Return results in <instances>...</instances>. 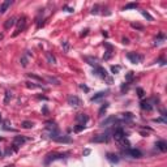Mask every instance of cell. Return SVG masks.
<instances>
[{
    "mask_svg": "<svg viewBox=\"0 0 167 167\" xmlns=\"http://www.w3.org/2000/svg\"><path fill=\"white\" fill-rule=\"evenodd\" d=\"M124 137H125V133H124V130H123L122 128H118V129L114 132V139H115L118 142H119L120 140H123Z\"/></svg>",
    "mask_w": 167,
    "mask_h": 167,
    "instance_id": "8992f818",
    "label": "cell"
},
{
    "mask_svg": "<svg viewBox=\"0 0 167 167\" xmlns=\"http://www.w3.org/2000/svg\"><path fill=\"white\" fill-rule=\"evenodd\" d=\"M25 28H26V17H25V16H22V17H21L20 20L17 21V29H16V31H14L13 37L18 35V34H20V33H21V31H22Z\"/></svg>",
    "mask_w": 167,
    "mask_h": 167,
    "instance_id": "6da1fadb",
    "label": "cell"
},
{
    "mask_svg": "<svg viewBox=\"0 0 167 167\" xmlns=\"http://www.w3.org/2000/svg\"><path fill=\"white\" fill-rule=\"evenodd\" d=\"M46 56H47V60H48V63H51V64H55V63H56V59H55L54 56H52L51 54H46Z\"/></svg>",
    "mask_w": 167,
    "mask_h": 167,
    "instance_id": "44dd1931",
    "label": "cell"
},
{
    "mask_svg": "<svg viewBox=\"0 0 167 167\" xmlns=\"http://www.w3.org/2000/svg\"><path fill=\"white\" fill-rule=\"evenodd\" d=\"M80 88H81L82 90H85V91H89V88H88V86H85V85H81V86H80Z\"/></svg>",
    "mask_w": 167,
    "mask_h": 167,
    "instance_id": "836d02e7",
    "label": "cell"
},
{
    "mask_svg": "<svg viewBox=\"0 0 167 167\" xmlns=\"http://www.w3.org/2000/svg\"><path fill=\"white\" fill-rule=\"evenodd\" d=\"M107 159L111 162V163H118V162H119V157L116 156V154H112V153L107 154Z\"/></svg>",
    "mask_w": 167,
    "mask_h": 167,
    "instance_id": "4fadbf2b",
    "label": "cell"
},
{
    "mask_svg": "<svg viewBox=\"0 0 167 167\" xmlns=\"http://www.w3.org/2000/svg\"><path fill=\"white\" fill-rule=\"evenodd\" d=\"M68 105L73 106V107H78V106L82 105V102H81V99H80L78 97H76V95H69L68 97Z\"/></svg>",
    "mask_w": 167,
    "mask_h": 167,
    "instance_id": "3957f363",
    "label": "cell"
},
{
    "mask_svg": "<svg viewBox=\"0 0 167 167\" xmlns=\"http://www.w3.org/2000/svg\"><path fill=\"white\" fill-rule=\"evenodd\" d=\"M62 158H64V154H50L47 157V162L55 161V159H62Z\"/></svg>",
    "mask_w": 167,
    "mask_h": 167,
    "instance_id": "5bb4252c",
    "label": "cell"
},
{
    "mask_svg": "<svg viewBox=\"0 0 167 167\" xmlns=\"http://www.w3.org/2000/svg\"><path fill=\"white\" fill-rule=\"evenodd\" d=\"M156 145H157V147H158L161 151H163V153H164V151H167V144L164 141H158Z\"/></svg>",
    "mask_w": 167,
    "mask_h": 167,
    "instance_id": "2e32d148",
    "label": "cell"
},
{
    "mask_svg": "<svg viewBox=\"0 0 167 167\" xmlns=\"http://www.w3.org/2000/svg\"><path fill=\"white\" fill-rule=\"evenodd\" d=\"M141 13H142V16H144V17H146V18H147V20H150V21L153 20V17H151V16H150V14L147 13V12H145V11H141Z\"/></svg>",
    "mask_w": 167,
    "mask_h": 167,
    "instance_id": "d4e9b609",
    "label": "cell"
},
{
    "mask_svg": "<svg viewBox=\"0 0 167 167\" xmlns=\"http://www.w3.org/2000/svg\"><path fill=\"white\" fill-rule=\"evenodd\" d=\"M153 122L154 123H166V119H163V118H159V119H154Z\"/></svg>",
    "mask_w": 167,
    "mask_h": 167,
    "instance_id": "f546056e",
    "label": "cell"
},
{
    "mask_svg": "<svg viewBox=\"0 0 167 167\" xmlns=\"http://www.w3.org/2000/svg\"><path fill=\"white\" fill-rule=\"evenodd\" d=\"M26 141V139L25 137H20V136H16L14 137V144L13 145H16V146H18V145H22L24 142Z\"/></svg>",
    "mask_w": 167,
    "mask_h": 167,
    "instance_id": "ac0fdd59",
    "label": "cell"
},
{
    "mask_svg": "<svg viewBox=\"0 0 167 167\" xmlns=\"http://www.w3.org/2000/svg\"><path fill=\"white\" fill-rule=\"evenodd\" d=\"M107 108H108V103H105V105H103L102 107L99 108V112H98L99 116H103V114L106 112V110H107Z\"/></svg>",
    "mask_w": 167,
    "mask_h": 167,
    "instance_id": "ffe728a7",
    "label": "cell"
},
{
    "mask_svg": "<svg viewBox=\"0 0 167 167\" xmlns=\"http://www.w3.org/2000/svg\"><path fill=\"white\" fill-rule=\"evenodd\" d=\"M63 46H64V50H65V51H68V48H69L68 42H63Z\"/></svg>",
    "mask_w": 167,
    "mask_h": 167,
    "instance_id": "d6a6232c",
    "label": "cell"
},
{
    "mask_svg": "<svg viewBox=\"0 0 167 167\" xmlns=\"http://www.w3.org/2000/svg\"><path fill=\"white\" fill-rule=\"evenodd\" d=\"M135 8H137V4L136 3H129V4H127V5L124 7V11H128V9H135Z\"/></svg>",
    "mask_w": 167,
    "mask_h": 167,
    "instance_id": "7402d4cb",
    "label": "cell"
},
{
    "mask_svg": "<svg viewBox=\"0 0 167 167\" xmlns=\"http://www.w3.org/2000/svg\"><path fill=\"white\" fill-rule=\"evenodd\" d=\"M132 78H133V72H128V74H127V77H125V80H127V81H130Z\"/></svg>",
    "mask_w": 167,
    "mask_h": 167,
    "instance_id": "4316f807",
    "label": "cell"
},
{
    "mask_svg": "<svg viewBox=\"0 0 167 167\" xmlns=\"http://www.w3.org/2000/svg\"><path fill=\"white\" fill-rule=\"evenodd\" d=\"M12 98V93L11 91H7V95H5V99H4V103L5 105H8V102H9V99Z\"/></svg>",
    "mask_w": 167,
    "mask_h": 167,
    "instance_id": "603a6c76",
    "label": "cell"
},
{
    "mask_svg": "<svg viewBox=\"0 0 167 167\" xmlns=\"http://www.w3.org/2000/svg\"><path fill=\"white\" fill-rule=\"evenodd\" d=\"M84 128H85V125L77 124V127H74V130H76V132H80V130H81V129H84Z\"/></svg>",
    "mask_w": 167,
    "mask_h": 167,
    "instance_id": "484cf974",
    "label": "cell"
},
{
    "mask_svg": "<svg viewBox=\"0 0 167 167\" xmlns=\"http://www.w3.org/2000/svg\"><path fill=\"white\" fill-rule=\"evenodd\" d=\"M107 93H108V91H99V93H97L94 97H91V102H94V101H98V99H101V98H103V97H106V95H107Z\"/></svg>",
    "mask_w": 167,
    "mask_h": 167,
    "instance_id": "8fae6325",
    "label": "cell"
},
{
    "mask_svg": "<svg viewBox=\"0 0 167 167\" xmlns=\"http://www.w3.org/2000/svg\"><path fill=\"white\" fill-rule=\"evenodd\" d=\"M108 141V133H102L98 135L97 137H93L90 140V142H107Z\"/></svg>",
    "mask_w": 167,
    "mask_h": 167,
    "instance_id": "277c9868",
    "label": "cell"
},
{
    "mask_svg": "<svg viewBox=\"0 0 167 167\" xmlns=\"http://www.w3.org/2000/svg\"><path fill=\"white\" fill-rule=\"evenodd\" d=\"M48 81L50 82H55V84H56V85H59V80H56V78H54V77H48Z\"/></svg>",
    "mask_w": 167,
    "mask_h": 167,
    "instance_id": "83f0119b",
    "label": "cell"
},
{
    "mask_svg": "<svg viewBox=\"0 0 167 167\" xmlns=\"http://www.w3.org/2000/svg\"><path fill=\"white\" fill-rule=\"evenodd\" d=\"M16 24V18L14 17H11V18H8V20L5 21V24H4V28L5 29H9V28H12V26Z\"/></svg>",
    "mask_w": 167,
    "mask_h": 167,
    "instance_id": "9a60e30c",
    "label": "cell"
},
{
    "mask_svg": "<svg viewBox=\"0 0 167 167\" xmlns=\"http://www.w3.org/2000/svg\"><path fill=\"white\" fill-rule=\"evenodd\" d=\"M29 77H30V78H34V80H38V81H42V78L38 77V76H35V74H29Z\"/></svg>",
    "mask_w": 167,
    "mask_h": 167,
    "instance_id": "1f68e13d",
    "label": "cell"
},
{
    "mask_svg": "<svg viewBox=\"0 0 167 167\" xmlns=\"http://www.w3.org/2000/svg\"><path fill=\"white\" fill-rule=\"evenodd\" d=\"M141 108H142V110H146V111H151V110H153V106L150 105L149 101H142V102H141Z\"/></svg>",
    "mask_w": 167,
    "mask_h": 167,
    "instance_id": "7c38bea8",
    "label": "cell"
},
{
    "mask_svg": "<svg viewBox=\"0 0 167 167\" xmlns=\"http://www.w3.org/2000/svg\"><path fill=\"white\" fill-rule=\"evenodd\" d=\"M88 120H89V118H88V115H85V114H80V115L76 116V122L81 125H85Z\"/></svg>",
    "mask_w": 167,
    "mask_h": 167,
    "instance_id": "ba28073f",
    "label": "cell"
},
{
    "mask_svg": "<svg viewBox=\"0 0 167 167\" xmlns=\"http://www.w3.org/2000/svg\"><path fill=\"white\" fill-rule=\"evenodd\" d=\"M12 4V1L11 0H7V1H4V3H1L0 4V13L3 14V13H5L7 12V9L9 8V5Z\"/></svg>",
    "mask_w": 167,
    "mask_h": 167,
    "instance_id": "30bf717a",
    "label": "cell"
},
{
    "mask_svg": "<svg viewBox=\"0 0 167 167\" xmlns=\"http://www.w3.org/2000/svg\"><path fill=\"white\" fill-rule=\"evenodd\" d=\"M127 154H128V156H130L132 158H141V157H142V153L140 151L139 149H128Z\"/></svg>",
    "mask_w": 167,
    "mask_h": 167,
    "instance_id": "52a82bcc",
    "label": "cell"
},
{
    "mask_svg": "<svg viewBox=\"0 0 167 167\" xmlns=\"http://www.w3.org/2000/svg\"><path fill=\"white\" fill-rule=\"evenodd\" d=\"M85 60H86V62H88L90 65H95V67H98V60H97V57L85 56Z\"/></svg>",
    "mask_w": 167,
    "mask_h": 167,
    "instance_id": "e0dca14e",
    "label": "cell"
},
{
    "mask_svg": "<svg viewBox=\"0 0 167 167\" xmlns=\"http://www.w3.org/2000/svg\"><path fill=\"white\" fill-rule=\"evenodd\" d=\"M127 56L133 64H139V63H141L142 60H144V56H142V55H139V54H132V52H129Z\"/></svg>",
    "mask_w": 167,
    "mask_h": 167,
    "instance_id": "7a4b0ae2",
    "label": "cell"
},
{
    "mask_svg": "<svg viewBox=\"0 0 167 167\" xmlns=\"http://www.w3.org/2000/svg\"><path fill=\"white\" fill-rule=\"evenodd\" d=\"M116 122H118V119H116V115L115 116H110V118H107L106 120L101 122V127H106V125L114 124V123H116Z\"/></svg>",
    "mask_w": 167,
    "mask_h": 167,
    "instance_id": "9c48e42d",
    "label": "cell"
},
{
    "mask_svg": "<svg viewBox=\"0 0 167 167\" xmlns=\"http://www.w3.org/2000/svg\"><path fill=\"white\" fill-rule=\"evenodd\" d=\"M137 93H139V97H140V98H142V97H144V90H142L141 88L137 89Z\"/></svg>",
    "mask_w": 167,
    "mask_h": 167,
    "instance_id": "4dcf8cb0",
    "label": "cell"
},
{
    "mask_svg": "<svg viewBox=\"0 0 167 167\" xmlns=\"http://www.w3.org/2000/svg\"><path fill=\"white\" fill-rule=\"evenodd\" d=\"M22 127L25 128V129H31V128L34 127V123H31V122H22Z\"/></svg>",
    "mask_w": 167,
    "mask_h": 167,
    "instance_id": "d6986e66",
    "label": "cell"
},
{
    "mask_svg": "<svg viewBox=\"0 0 167 167\" xmlns=\"http://www.w3.org/2000/svg\"><path fill=\"white\" fill-rule=\"evenodd\" d=\"M21 63H22V67H26V65H28V60H26L25 56L21 57Z\"/></svg>",
    "mask_w": 167,
    "mask_h": 167,
    "instance_id": "f1b7e54d",
    "label": "cell"
},
{
    "mask_svg": "<svg viewBox=\"0 0 167 167\" xmlns=\"http://www.w3.org/2000/svg\"><path fill=\"white\" fill-rule=\"evenodd\" d=\"M123 43H124V45H128V43H129L128 38H123Z\"/></svg>",
    "mask_w": 167,
    "mask_h": 167,
    "instance_id": "e575fe53",
    "label": "cell"
},
{
    "mask_svg": "<svg viewBox=\"0 0 167 167\" xmlns=\"http://www.w3.org/2000/svg\"><path fill=\"white\" fill-rule=\"evenodd\" d=\"M89 153H90V150H89V149H86V150H85V151H84V154H85V156H88V154H89Z\"/></svg>",
    "mask_w": 167,
    "mask_h": 167,
    "instance_id": "d590c367",
    "label": "cell"
},
{
    "mask_svg": "<svg viewBox=\"0 0 167 167\" xmlns=\"http://www.w3.org/2000/svg\"><path fill=\"white\" fill-rule=\"evenodd\" d=\"M119 71H120V67H119V65H116V67H115V65H112V67H111V72H112L114 74H116Z\"/></svg>",
    "mask_w": 167,
    "mask_h": 167,
    "instance_id": "cb8c5ba5",
    "label": "cell"
},
{
    "mask_svg": "<svg viewBox=\"0 0 167 167\" xmlns=\"http://www.w3.org/2000/svg\"><path fill=\"white\" fill-rule=\"evenodd\" d=\"M94 73L97 74V76L102 77V78H107V71H106L105 68H102V67H95V69H94Z\"/></svg>",
    "mask_w": 167,
    "mask_h": 167,
    "instance_id": "5b68a950",
    "label": "cell"
}]
</instances>
